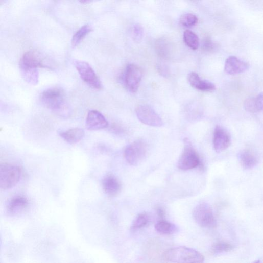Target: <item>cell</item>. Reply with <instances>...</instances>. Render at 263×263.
<instances>
[{"instance_id": "cell-1", "label": "cell", "mask_w": 263, "mask_h": 263, "mask_svg": "<svg viewBox=\"0 0 263 263\" xmlns=\"http://www.w3.org/2000/svg\"><path fill=\"white\" fill-rule=\"evenodd\" d=\"M41 101L47 108L63 118L70 116L71 108L68 104L64 92L58 87H52L44 91Z\"/></svg>"}, {"instance_id": "cell-2", "label": "cell", "mask_w": 263, "mask_h": 263, "mask_svg": "<svg viewBox=\"0 0 263 263\" xmlns=\"http://www.w3.org/2000/svg\"><path fill=\"white\" fill-rule=\"evenodd\" d=\"M164 259L173 263H203L204 256L197 250L184 246L172 247L163 254Z\"/></svg>"}, {"instance_id": "cell-3", "label": "cell", "mask_w": 263, "mask_h": 263, "mask_svg": "<svg viewBox=\"0 0 263 263\" xmlns=\"http://www.w3.org/2000/svg\"><path fill=\"white\" fill-rule=\"evenodd\" d=\"M20 168L11 164L4 163L0 165V187L4 190L15 187L21 178Z\"/></svg>"}, {"instance_id": "cell-4", "label": "cell", "mask_w": 263, "mask_h": 263, "mask_svg": "<svg viewBox=\"0 0 263 263\" xmlns=\"http://www.w3.org/2000/svg\"><path fill=\"white\" fill-rule=\"evenodd\" d=\"M193 218L201 227L205 228L216 227L217 222L211 206L207 203L198 205L194 209Z\"/></svg>"}, {"instance_id": "cell-5", "label": "cell", "mask_w": 263, "mask_h": 263, "mask_svg": "<svg viewBox=\"0 0 263 263\" xmlns=\"http://www.w3.org/2000/svg\"><path fill=\"white\" fill-rule=\"evenodd\" d=\"M74 64L81 78L84 82L94 89L101 90L102 89V82L88 63L78 60L75 61Z\"/></svg>"}, {"instance_id": "cell-6", "label": "cell", "mask_w": 263, "mask_h": 263, "mask_svg": "<svg viewBox=\"0 0 263 263\" xmlns=\"http://www.w3.org/2000/svg\"><path fill=\"white\" fill-rule=\"evenodd\" d=\"M200 164L199 156L188 138L184 139V148L180 156L178 166L182 170L194 169Z\"/></svg>"}, {"instance_id": "cell-7", "label": "cell", "mask_w": 263, "mask_h": 263, "mask_svg": "<svg viewBox=\"0 0 263 263\" xmlns=\"http://www.w3.org/2000/svg\"><path fill=\"white\" fill-rule=\"evenodd\" d=\"M148 147L141 140L135 141L128 145L125 150V157L132 165L137 166L146 158Z\"/></svg>"}, {"instance_id": "cell-8", "label": "cell", "mask_w": 263, "mask_h": 263, "mask_svg": "<svg viewBox=\"0 0 263 263\" xmlns=\"http://www.w3.org/2000/svg\"><path fill=\"white\" fill-rule=\"evenodd\" d=\"M142 76V70L139 66L134 64L127 65L124 75V83L129 92L132 93L137 92Z\"/></svg>"}, {"instance_id": "cell-9", "label": "cell", "mask_w": 263, "mask_h": 263, "mask_svg": "<svg viewBox=\"0 0 263 263\" xmlns=\"http://www.w3.org/2000/svg\"><path fill=\"white\" fill-rule=\"evenodd\" d=\"M136 114L138 119L146 125L154 127H160L163 125L160 116L149 105H139L136 109Z\"/></svg>"}, {"instance_id": "cell-10", "label": "cell", "mask_w": 263, "mask_h": 263, "mask_svg": "<svg viewBox=\"0 0 263 263\" xmlns=\"http://www.w3.org/2000/svg\"><path fill=\"white\" fill-rule=\"evenodd\" d=\"M20 65L36 69L51 68L47 58L40 53L32 50L28 51L23 55L20 60Z\"/></svg>"}, {"instance_id": "cell-11", "label": "cell", "mask_w": 263, "mask_h": 263, "mask_svg": "<svg viewBox=\"0 0 263 263\" xmlns=\"http://www.w3.org/2000/svg\"><path fill=\"white\" fill-rule=\"evenodd\" d=\"M231 143L229 133L223 127H216L213 135V146L215 151L220 153L227 149Z\"/></svg>"}, {"instance_id": "cell-12", "label": "cell", "mask_w": 263, "mask_h": 263, "mask_svg": "<svg viewBox=\"0 0 263 263\" xmlns=\"http://www.w3.org/2000/svg\"><path fill=\"white\" fill-rule=\"evenodd\" d=\"M108 122L99 111L91 110L87 114L86 127L89 130L94 131L105 129L108 127Z\"/></svg>"}, {"instance_id": "cell-13", "label": "cell", "mask_w": 263, "mask_h": 263, "mask_svg": "<svg viewBox=\"0 0 263 263\" xmlns=\"http://www.w3.org/2000/svg\"><path fill=\"white\" fill-rule=\"evenodd\" d=\"M249 64L236 56L229 57L226 60L224 69L226 73L236 75L244 73L249 68Z\"/></svg>"}, {"instance_id": "cell-14", "label": "cell", "mask_w": 263, "mask_h": 263, "mask_svg": "<svg viewBox=\"0 0 263 263\" xmlns=\"http://www.w3.org/2000/svg\"><path fill=\"white\" fill-rule=\"evenodd\" d=\"M188 80L190 85L199 91L210 92L216 89L214 84L208 80L201 79L199 74L195 72L189 74Z\"/></svg>"}, {"instance_id": "cell-15", "label": "cell", "mask_w": 263, "mask_h": 263, "mask_svg": "<svg viewBox=\"0 0 263 263\" xmlns=\"http://www.w3.org/2000/svg\"><path fill=\"white\" fill-rule=\"evenodd\" d=\"M103 187L107 195L115 197L120 193L122 186L115 177L112 175H109L104 178L103 181Z\"/></svg>"}, {"instance_id": "cell-16", "label": "cell", "mask_w": 263, "mask_h": 263, "mask_svg": "<svg viewBox=\"0 0 263 263\" xmlns=\"http://www.w3.org/2000/svg\"><path fill=\"white\" fill-rule=\"evenodd\" d=\"M241 165L245 169H251L258 163V158L254 152L250 150H244L239 154Z\"/></svg>"}, {"instance_id": "cell-17", "label": "cell", "mask_w": 263, "mask_h": 263, "mask_svg": "<svg viewBox=\"0 0 263 263\" xmlns=\"http://www.w3.org/2000/svg\"><path fill=\"white\" fill-rule=\"evenodd\" d=\"M59 135L67 142L75 144L83 138L85 132L83 129L76 128L61 132Z\"/></svg>"}, {"instance_id": "cell-18", "label": "cell", "mask_w": 263, "mask_h": 263, "mask_svg": "<svg viewBox=\"0 0 263 263\" xmlns=\"http://www.w3.org/2000/svg\"><path fill=\"white\" fill-rule=\"evenodd\" d=\"M245 109L250 113H257L263 110V92L256 97L246 100L244 104Z\"/></svg>"}, {"instance_id": "cell-19", "label": "cell", "mask_w": 263, "mask_h": 263, "mask_svg": "<svg viewBox=\"0 0 263 263\" xmlns=\"http://www.w3.org/2000/svg\"><path fill=\"white\" fill-rule=\"evenodd\" d=\"M21 75L29 84L36 85L39 82V74L38 69L20 65Z\"/></svg>"}, {"instance_id": "cell-20", "label": "cell", "mask_w": 263, "mask_h": 263, "mask_svg": "<svg viewBox=\"0 0 263 263\" xmlns=\"http://www.w3.org/2000/svg\"><path fill=\"white\" fill-rule=\"evenodd\" d=\"M29 205L28 199L23 196L13 198L9 202L8 209L9 212L15 213L26 208Z\"/></svg>"}, {"instance_id": "cell-21", "label": "cell", "mask_w": 263, "mask_h": 263, "mask_svg": "<svg viewBox=\"0 0 263 263\" xmlns=\"http://www.w3.org/2000/svg\"><path fill=\"white\" fill-rule=\"evenodd\" d=\"M155 229L157 232L161 234H172L178 232V227L174 224L161 220L158 221L155 225Z\"/></svg>"}, {"instance_id": "cell-22", "label": "cell", "mask_w": 263, "mask_h": 263, "mask_svg": "<svg viewBox=\"0 0 263 263\" xmlns=\"http://www.w3.org/2000/svg\"><path fill=\"white\" fill-rule=\"evenodd\" d=\"M92 30V28L89 25H86L82 27L73 37L71 40L73 47H75L79 45Z\"/></svg>"}, {"instance_id": "cell-23", "label": "cell", "mask_w": 263, "mask_h": 263, "mask_svg": "<svg viewBox=\"0 0 263 263\" xmlns=\"http://www.w3.org/2000/svg\"><path fill=\"white\" fill-rule=\"evenodd\" d=\"M184 40L186 44L193 50H197L199 47L200 42L198 36L190 30H186L184 32Z\"/></svg>"}, {"instance_id": "cell-24", "label": "cell", "mask_w": 263, "mask_h": 263, "mask_svg": "<svg viewBox=\"0 0 263 263\" xmlns=\"http://www.w3.org/2000/svg\"><path fill=\"white\" fill-rule=\"evenodd\" d=\"M150 218L146 213H142L138 214L133 221L131 229L137 230L147 226L150 223Z\"/></svg>"}, {"instance_id": "cell-25", "label": "cell", "mask_w": 263, "mask_h": 263, "mask_svg": "<svg viewBox=\"0 0 263 263\" xmlns=\"http://www.w3.org/2000/svg\"><path fill=\"white\" fill-rule=\"evenodd\" d=\"M197 17L192 14H185L180 18V23L185 27L190 28L196 26L198 22Z\"/></svg>"}, {"instance_id": "cell-26", "label": "cell", "mask_w": 263, "mask_h": 263, "mask_svg": "<svg viewBox=\"0 0 263 263\" xmlns=\"http://www.w3.org/2000/svg\"><path fill=\"white\" fill-rule=\"evenodd\" d=\"M234 247L230 244L225 242H219L212 247V251L214 253L228 252L233 249Z\"/></svg>"}, {"instance_id": "cell-27", "label": "cell", "mask_w": 263, "mask_h": 263, "mask_svg": "<svg viewBox=\"0 0 263 263\" xmlns=\"http://www.w3.org/2000/svg\"><path fill=\"white\" fill-rule=\"evenodd\" d=\"M144 35V30L143 27L139 24L135 25L132 31L133 40L137 43H139L142 41Z\"/></svg>"}, {"instance_id": "cell-28", "label": "cell", "mask_w": 263, "mask_h": 263, "mask_svg": "<svg viewBox=\"0 0 263 263\" xmlns=\"http://www.w3.org/2000/svg\"><path fill=\"white\" fill-rule=\"evenodd\" d=\"M157 214L159 216V217H160L162 219L164 217V215H165L164 211H163V210L162 208H158L157 210Z\"/></svg>"}, {"instance_id": "cell-29", "label": "cell", "mask_w": 263, "mask_h": 263, "mask_svg": "<svg viewBox=\"0 0 263 263\" xmlns=\"http://www.w3.org/2000/svg\"><path fill=\"white\" fill-rule=\"evenodd\" d=\"M260 260H256L254 261V262H253L252 263H260Z\"/></svg>"}]
</instances>
